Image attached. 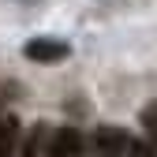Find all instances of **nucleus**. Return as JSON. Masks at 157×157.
Here are the masks:
<instances>
[{
  "label": "nucleus",
  "instance_id": "nucleus-1",
  "mask_svg": "<svg viewBox=\"0 0 157 157\" xmlns=\"http://www.w3.org/2000/svg\"><path fill=\"white\" fill-rule=\"evenodd\" d=\"M90 150L94 157H150V142H139L124 127H97Z\"/></svg>",
  "mask_w": 157,
  "mask_h": 157
},
{
  "label": "nucleus",
  "instance_id": "nucleus-2",
  "mask_svg": "<svg viewBox=\"0 0 157 157\" xmlns=\"http://www.w3.org/2000/svg\"><path fill=\"white\" fill-rule=\"evenodd\" d=\"M82 135L75 127H56L45 139V157H82Z\"/></svg>",
  "mask_w": 157,
  "mask_h": 157
},
{
  "label": "nucleus",
  "instance_id": "nucleus-3",
  "mask_svg": "<svg viewBox=\"0 0 157 157\" xmlns=\"http://www.w3.org/2000/svg\"><path fill=\"white\" fill-rule=\"evenodd\" d=\"M26 56L37 64H52V60H64L67 56V45L56 41V37H34V41L26 45Z\"/></svg>",
  "mask_w": 157,
  "mask_h": 157
},
{
  "label": "nucleus",
  "instance_id": "nucleus-4",
  "mask_svg": "<svg viewBox=\"0 0 157 157\" xmlns=\"http://www.w3.org/2000/svg\"><path fill=\"white\" fill-rule=\"evenodd\" d=\"M19 146V124L11 116H0V157H11Z\"/></svg>",
  "mask_w": 157,
  "mask_h": 157
},
{
  "label": "nucleus",
  "instance_id": "nucleus-5",
  "mask_svg": "<svg viewBox=\"0 0 157 157\" xmlns=\"http://www.w3.org/2000/svg\"><path fill=\"white\" fill-rule=\"evenodd\" d=\"M142 127L150 131V139H157V101L142 109Z\"/></svg>",
  "mask_w": 157,
  "mask_h": 157
},
{
  "label": "nucleus",
  "instance_id": "nucleus-6",
  "mask_svg": "<svg viewBox=\"0 0 157 157\" xmlns=\"http://www.w3.org/2000/svg\"><path fill=\"white\" fill-rule=\"evenodd\" d=\"M15 94H19V86H15V82H0V109H4Z\"/></svg>",
  "mask_w": 157,
  "mask_h": 157
},
{
  "label": "nucleus",
  "instance_id": "nucleus-7",
  "mask_svg": "<svg viewBox=\"0 0 157 157\" xmlns=\"http://www.w3.org/2000/svg\"><path fill=\"white\" fill-rule=\"evenodd\" d=\"M150 157H157V139H150Z\"/></svg>",
  "mask_w": 157,
  "mask_h": 157
}]
</instances>
